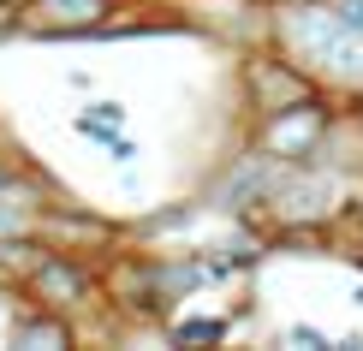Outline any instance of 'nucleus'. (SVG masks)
I'll return each instance as SVG.
<instances>
[{
  "instance_id": "8",
  "label": "nucleus",
  "mask_w": 363,
  "mask_h": 351,
  "mask_svg": "<svg viewBox=\"0 0 363 351\" xmlns=\"http://www.w3.org/2000/svg\"><path fill=\"white\" fill-rule=\"evenodd\" d=\"M173 340L179 345H215V340H226V322H179Z\"/></svg>"
},
{
  "instance_id": "3",
  "label": "nucleus",
  "mask_w": 363,
  "mask_h": 351,
  "mask_svg": "<svg viewBox=\"0 0 363 351\" xmlns=\"http://www.w3.org/2000/svg\"><path fill=\"white\" fill-rule=\"evenodd\" d=\"M24 292L36 303H48V310H78V303L96 298V280L72 250H42L36 268L24 274Z\"/></svg>"
},
{
  "instance_id": "11",
  "label": "nucleus",
  "mask_w": 363,
  "mask_h": 351,
  "mask_svg": "<svg viewBox=\"0 0 363 351\" xmlns=\"http://www.w3.org/2000/svg\"><path fill=\"white\" fill-rule=\"evenodd\" d=\"M334 6H340V12H345V18H352V24L363 30V0H334Z\"/></svg>"
},
{
  "instance_id": "5",
  "label": "nucleus",
  "mask_w": 363,
  "mask_h": 351,
  "mask_svg": "<svg viewBox=\"0 0 363 351\" xmlns=\"http://www.w3.org/2000/svg\"><path fill=\"white\" fill-rule=\"evenodd\" d=\"M328 137V108L322 101H298V108L286 113H268V155H304Z\"/></svg>"
},
{
  "instance_id": "12",
  "label": "nucleus",
  "mask_w": 363,
  "mask_h": 351,
  "mask_svg": "<svg viewBox=\"0 0 363 351\" xmlns=\"http://www.w3.org/2000/svg\"><path fill=\"white\" fill-rule=\"evenodd\" d=\"M12 179H18V167H12L6 155H0V185H12Z\"/></svg>"
},
{
  "instance_id": "4",
  "label": "nucleus",
  "mask_w": 363,
  "mask_h": 351,
  "mask_svg": "<svg viewBox=\"0 0 363 351\" xmlns=\"http://www.w3.org/2000/svg\"><path fill=\"white\" fill-rule=\"evenodd\" d=\"M113 0H24L30 36H101Z\"/></svg>"
},
{
  "instance_id": "7",
  "label": "nucleus",
  "mask_w": 363,
  "mask_h": 351,
  "mask_svg": "<svg viewBox=\"0 0 363 351\" xmlns=\"http://www.w3.org/2000/svg\"><path fill=\"white\" fill-rule=\"evenodd\" d=\"M12 345H72V328L60 322V310L36 303L30 316H18V328H12Z\"/></svg>"
},
{
  "instance_id": "1",
  "label": "nucleus",
  "mask_w": 363,
  "mask_h": 351,
  "mask_svg": "<svg viewBox=\"0 0 363 351\" xmlns=\"http://www.w3.org/2000/svg\"><path fill=\"white\" fill-rule=\"evenodd\" d=\"M274 42L310 78H328L340 89H363V30L334 0H292L274 12Z\"/></svg>"
},
{
  "instance_id": "2",
  "label": "nucleus",
  "mask_w": 363,
  "mask_h": 351,
  "mask_svg": "<svg viewBox=\"0 0 363 351\" xmlns=\"http://www.w3.org/2000/svg\"><path fill=\"white\" fill-rule=\"evenodd\" d=\"M245 96H250V108L256 113H286V108H298V101H315V78L298 60H250L245 66Z\"/></svg>"
},
{
  "instance_id": "10",
  "label": "nucleus",
  "mask_w": 363,
  "mask_h": 351,
  "mask_svg": "<svg viewBox=\"0 0 363 351\" xmlns=\"http://www.w3.org/2000/svg\"><path fill=\"white\" fill-rule=\"evenodd\" d=\"M286 340H292V345H310V351H322V345H328V333H315V328L298 322V328H286Z\"/></svg>"
},
{
  "instance_id": "6",
  "label": "nucleus",
  "mask_w": 363,
  "mask_h": 351,
  "mask_svg": "<svg viewBox=\"0 0 363 351\" xmlns=\"http://www.w3.org/2000/svg\"><path fill=\"white\" fill-rule=\"evenodd\" d=\"M42 215H48V203H42V185L36 179H12V185H0V238H42Z\"/></svg>"
},
{
  "instance_id": "9",
  "label": "nucleus",
  "mask_w": 363,
  "mask_h": 351,
  "mask_svg": "<svg viewBox=\"0 0 363 351\" xmlns=\"http://www.w3.org/2000/svg\"><path fill=\"white\" fill-rule=\"evenodd\" d=\"M24 30V0H0V36Z\"/></svg>"
}]
</instances>
